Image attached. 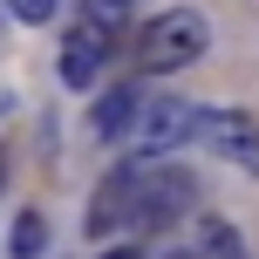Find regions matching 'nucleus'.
<instances>
[{"label":"nucleus","mask_w":259,"mask_h":259,"mask_svg":"<svg viewBox=\"0 0 259 259\" xmlns=\"http://www.w3.org/2000/svg\"><path fill=\"white\" fill-rule=\"evenodd\" d=\"M103 259H143V252H137V246H109Z\"/></svg>","instance_id":"obj_12"},{"label":"nucleus","mask_w":259,"mask_h":259,"mask_svg":"<svg viewBox=\"0 0 259 259\" xmlns=\"http://www.w3.org/2000/svg\"><path fill=\"white\" fill-rule=\"evenodd\" d=\"M41 246H48V219H41V211H21V219H14L7 252H14V259H41Z\"/></svg>","instance_id":"obj_9"},{"label":"nucleus","mask_w":259,"mask_h":259,"mask_svg":"<svg viewBox=\"0 0 259 259\" xmlns=\"http://www.w3.org/2000/svg\"><path fill=\"white\" fill-rule=\"evenodd\" d=\"M205 41H211V21L198 7H164V14L143 21L137 62H143V75H170V68H191L205 55Z\"/></svg>","instance_id":"obj_1"},{"label":"nucleus","mask_w":259,"mask_h":259,"mask_svg":"<svg viewBox=\"0 0 259 259\" xmlns=\"http://www.w3.org/2000/svg\"><path fill=\"white\" fill-rule=\"evenodd\" d=\"M143 170H150V157H130L116 164L103 184H96L89 198V239H116V232H137V211H143Z\"/></svg>","instance_id":"obj_2"},{"label":"nucleus","mask_w":259,"mask_h":259,"mask_svg":"<svg viewBox=\"0 0 259 259\" xmlns=\"http://www.w3.org/2000/svg\"><path fill=\"white\" fill-rule=\"evenodd\" d=\"M170 259H205V252H170Z\"/></svg>","instance_id":"obj_14"},{"label":"nucleus","mask_w":259,"mask_h":259,"mask_svg":"<svg viewBox=\"0 0 259 259\" xmlns=\"http://www.w3.org/2000/svg\"><path fill=\"white\" fill-rule=\"evenodd\" d=\"M137 123H143V96H137V89H103V96H96V109H89V130H96L103 143L137 137Z\"/></svg>","instance_id":"obj_7"},{"label":"nucleus","mask_w":259,"mask_h":259,"mask_svg":"<svg viewBox=\"0 0 259 259\" xmlns=\"http://www.w3.org/2000/svg\"><path fill=\"white\" fill-rule=\"evenodd\" d=\"M0 184H7V150H0Z\"/></svg>","instance_id":"obj_13"},{"label":"nucleus","mask_w":259,"mask_h":259,"mask_svg":"<svg viewBox=\"0 0 259 259\" xmlns=\"http://www.w3.org/2000/svg\"><path fill=\"white\" fill-rule=\"evenodd\" d=\"M7 7H14V21H48L55 0H7Z\"/></svg>","instance_id":"obj_11"},{"label":"nucleus","mask_w":259,"mask_h":259,"mask_svg":"<svg viewBox=\"0 0 259 259\" xmlns=\"http://www.w3.org/2000/svg\"><path fill=\"white\" fill-rule=\"evenodd\" d=\"M82 21H89V27H109V34H123V27L137 21V7H130V0H82Z\"/></svg>","instance_id":"obj_10"},{"label":"nucleus","mask_w":259,"mask_h":259,"mask_svg":"<svg viewBox=\"0 0 259 259\" xmlns=\"http://www.w3.org/2000/svg\"><path fill=\"white\" fill-rule=\"evenodd\" d=\"M191 205H198V178H191V170H178V164H157V157H150V170H143L137 232H170Z\"/></svg>","instance_id":"obj_3"},{"label":"nucleus","mask_w":259,"mask_h":259,"mask_svg":"<svg viewBox=\"0 0 259 259\" xmlns=\"http://www.w3.org/2000/svg\"><path fill=\"white\" fill-rule=\"evenodd\" d=\"M116 41H123V34L75 21V27H68V41H62V82H68V89H96V75H103V62L116 55Z\"/></svg>","instance_id":"obj_6"},{"label":"nucleus","mask_w":259,"mask_h":259,"mask_svg":"<svg viewBox=\"0 0 259 259\" xmlns=\"http://www.w3.org/2000/svg\"><path fill=\"white\" fill-rule=\"evenodd\" d=\"M198 252H205V259H252L246 232H239L232 219H205V225H198Z\"/></svg>","instance_id":"obj_8"},{"label":"nucleus","mask_w":259,"mask_h":259,"mask_svg":"<svg viewBox=\"0 0 259 259\" xmlns=\"http://www.w3.org/2000/svg\"><path fill=\"white\" fill-rule=\"evenodd\" d=\"M198 116H205V109H198V103H184V96H157V103H143L137 157H157V164H164L178 143H191V137H198Z\"/></svg>","instance_id":"obj_5"},{"label":"nucleus","mask_w":259,"mask_h":259,"mask_svg":"<svg viewBox=\"0 0 259 259\" xmlns=\"http://www.w3.org/2000/svg\"><path fill=\"white\" fill-rule=\"evenodd\" d=\"M198 143L211 157H225L232 170H252L259 178V116L252 109H205L198 116Z\"/></svg>","instance_id":"obj_4"}]
</instances>
